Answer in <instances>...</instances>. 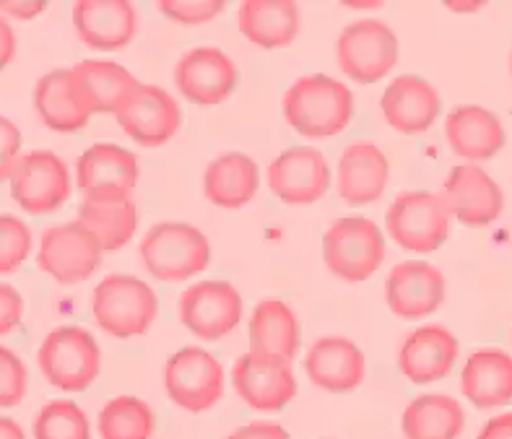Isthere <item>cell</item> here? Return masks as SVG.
I'll use <instances>...</instances> for the list:
<instances>
[{"mask_svg":"<svg viewBox=\"0 0 512 439\" xmlns=\"http://www.w3.org/2000/svg\"><path fill=\"white\" fill-rule=\"evenodd\" d=\"M305 372L315 388L328 393H351L367 375L364 351L346 336H323L305 356Z\"/></svg>","mask_w":512,"mask_h":439,"instance_id":"7402d4cb","label":"cell"},{"mask_svg":"<svg viewBox=\"0 0 512 439\" xmlns=\"http://www.w3.org/2000/svg\"><path fill=\"white\" fill-rule=\"evenodd\" d=\"M232 385L247 406L263 414L281 411L297 395L292 362H286L281 356L258 354V351L237 356L232 367Z\"/></svg>","mask_w":512,"mask_h":439,"instance_id":"8fae6325","label":"cell"},{"mask_svg":"<svg viewBox=\"0 0 512 439\" xmlns=\"http://www.w3.org/2000/svg\"><path fill=\"white\" fill-rule=\"evenodd\" d=\"M73 26L91 50H123L138 32V11L128 0H78Z\"/></svg>","mask_w":512,"mask_h":439,"instance_id":"ffe728a7","label":"cell"},{"mask_svg":"<svg viewBox=\"0 0 512 439\" xmlns=\"http://www.w3.org/2000/svg\"><path fill=\"white\" fill-rule=\"evenodd\" d=\"M390 164L383 149L372 141H354L338 159V195L349 206L375 203L388 188Z\"/></svg>","mask_w":512,"mask_h":439,"instance_id":"603a6c76","label":"cell"},{"mask_svg":"<svg viewBox=\"0 0 512 439\" xmlns=\"http://www.w3.org/2000/svg\"><path fill=\"white\" fill-rule=\"evenodd\" d=\"M164 388L175 406L203 414L224 398V367L206 349L185 346L164 364Z\"/></svg>","mask_w":512,"mask_h":439,"instance_id":"9c48e42d","label":"cell"},{"mask_svg":"<svg viewBox=\"0 0 512 439\" xmlns=\"http://www.w3.org/2000/svg\"><path fill=\"white\" fill-rule=\"evenodd\" d=\"M450 11H479L481 3H448Z\"/></svg>","mask_w":512,"mask_h":439,"instance_id":"f6af8a7d","label":"cell"},{"mask_svg":"<svg viewBox=\"0 0 512 439\" xmlns=\"http://www.w3.org/2000/svg\"><path fill=\"white\" fill-rule=\"evenodd\" d=\"M29 372L16 351L0 346V408H13L24 401Z\"/></svg>","mask_w":512,"mask_h":439,"instance_id":"d590c367","label":"cell"},{"mask_svg":"<svg viewBox=\"0 0 512 439\" xmlns=\"http://www.w3.org/2000/svg\"><path fill=\"white\" fill-rule=\"evenodd\" d=\"M182 325L201 341H221L242 320V294L229 281H201L180 294Z\"/></svg>","mask_w":512,"mask_h":439,"instance_id":"7c38bea8","label":"cell"},{"mask_svg":"<svg viewBox=\"0 0 512 439\" xmlns=\"http://www.w3.org/2000/svg\"><path fill=\"white\" fill-rule=\"evenodd\" d=\"M32 229L19 216L0 214V276H11L32 252Z\"/></svg>","mask_w":512,"mask_h":439,"instance_id":"e575fe53","label":"cell"},{"mask_svg":"<svg viewBox=\"0 0 512 439\" xmlns=\"http://www.w3.org/2000/svg\"><path fill=\"white\" fill-rule=\"evenodd\" d=\"M260 188V169L247 154L229 151L216 156L203 172V193L214 206L237 211L253 201Z\"/></svg>","mask_w":512,"mask_h":439,"instance_id":"4316f807","label":"cell"},{"mask_svg":"<svg viewBox=\"0 0 512 439\" xmlns=\"http://www.w3.org/2000/svg\"><path fill=\"white\" fill-rule=\"evenodd\" d=\"M338 68L362 86L383 81L398 65V37L385 21H354L338 34Z\"/></svg>","mask_w":512,"mask_h":439,"instance_id":"8992f818","label":"cell"},{"mask_svg":"<svg viewBox=\"0 0 512 439\" xmlns=\"http://www.w3.org/2000/svg\"><path fill=\"white\" fill-rule=\"evenodd\" d=\"M286 123L307 138H331L354 117V94L336 78L310 73L297 78L284 94Z\"/></svg>","mask_w":512,"mask_h":439,"instance_id":"6da1fadb","label":"cell"},{"mask_svg":"<svg viewBox=\"0 0 512 439\" xmlns=\"http://www.w3.org/2000/svg\"><path fill=\"white\" fill-rule=\"evenodd\" d=\"M380 110L390 128L403 136H419V133H427L440 117L442 97L427 78L406 73L385 86Z\"/></svg>","mask_w":512,"mask_h":439,"instance_id":"ac0fdd59","label":"cell"},{"mask_svg":"<svg viewBox=\"0 0 512 439\" xmlns=\"http://www.w3.org/2000/svg\"><path fill=\"white\" fill-rule=\"evenodd\" d=\"M458 359V338L445 325H422L403 338L398 349V369L414 385L445 380Z\"/></svg>","mask_w":512,"mask_h":439,"instance_id":"d6986e66","label":"cell"},{"mask_svg":"<svg viewBox=\"0 0 512 439\" xmlns=\"http://www.w3.org/2000/svg\"><path fill=\"white\" fill-rule=\"evenodd\" d=\"M268 188L292 206H310L331 188L328 159L312 146H294L279 154L268 167Z\"/></svg>","mask_w":512,"mask_h":439,"instance_id":"9a60e30c","label":"cell"},{"mask_svg":"<svg viewBox=\"0 0 512 439\" xmlns=\"http://www.w3.org/2000/svg\"><path fill=\"white\" fill-rule=\"evenodd\" d=\"M32 434L34 439H91V427L81 406L73 401H50L34 416Z\"/></svg>","mask_w":512,"mask_h":439,"instance_id":"836d02e7","label":"cell"},{"mask_svg":"<svg viewBox=\"0 0 512 439\" xmlns=\"http://www.w3.org/2000/svg\"><path fill=\"white\" fill-rule=\"evenodd\" d=\"M476 439H512V411L489 419Z\"/></svg>","mask_w":512,"mask_h":439,"instance_id":"b9f144b4","label":"cell"},{"mask_svg":"<svg viewBox=\"0 0 512 439\" xmlns=\"http://www.w3.org/2000/svg\"><path fill=\"white\" fill-rule=\"evenodd\" d=\"M37 364L52 388L65 393H84L102 372V351L89 330L63 325L42 341Z\"/></svg>","mask_w":512,"mask_h":439,"instance_id":"277c9868","label":"cell"},{"mask_svg":"<svg viewBox=\"0 0 512 439\" xmlns=\"http://www.w3.org/2000/svg\"><path fill=\"white\" fill-rule=\"evenodd\" d=\"M445 138L453 154L471 159V162H484L505 149V128L502 120L487 107L479 104H461L445 117Z\"/></svg>","mask_w":512,"mask_h":439,"instance_id":"cb8c5ba5","label":"cell"},{"mask_svg":"<svg viewBox=\"0 0 512 439\" xmlns=\"http://www.w3.org/2000/svg\"><path fill=\"white\" fill-rule=\"evenodd\" d=\"M385 229L406 252H435L450 234V211L442 195L427 190H409L390 203Z\"/></svg>","mask_w":512,"mask_h":439,"instance_id":"52a82bcc","label":"cell"},{"mask_svg":"<svg viewBox=\"0 0 512 439\" xmlns=\"http://www.w3.org/2000/svg\"><path fill=\"white\" fill-rule=\"evenodd\" d=\"M247 336H250V351L281 356L286 362H292L299 351L302 328L289 304L281 299H263L253 310Z\"/></svg>","mask_w":512,"mask_h":439,"instance_id":"4dcf8cb0","label":"cell"},{"mask_svg":"<svg viewBox=\"0 0 512 439\" xmlns=\"http://www.w3.org/2000/svg\"><path fill=\"white\" fill-rule=\"evenodd\" d=\"M510 71H512V58H510Z\"/></svg>","mask_w":512,"mask_h":439,"instance_id":"bcb514c9","label":"cell"},{"mask_svg":"<svg viewBox=\"0 0 512 439\" xmlns=\"http://www.w3.org/2000/svg\"><path fill=\"white\" fill-rule=\"evenodd\" d=\"M71 81L78 99L91 115H115L130 91L141 81L112 60H81L71 68Z\"/></svg>","mask_w":512,"mask_h":439,"instance_id":"d4e9b609","label":"cell"},{"mask_svg":"<svg viewBox=\"0 0 512 439\" xmlns=\"http://www.w3.org/2000/svg\"><path fill=\"white\" fill-rule=\"evenodd\" d=\"M175 86L195 107H216L232 97L240 73L227 52L219 47H193L177 60Z\"/></svg>","mask_w":512,"mask_h":439,"instance_id":"5bb4252c","label":"cell"},{"mask_svg":"<svg viewBox=\"0 0 512 439\" xmlns=\"http://www.w3.org/2000/svg\"><path fill=\"white\" fill-rule=\"evenodd\" d=\"M13 55H16V32L6 16H0V71L11 63Z\"/></svg>","mask_w":512,"mask_h":439,"instance_id":"7bdbcfd3","label":"cell"},{"mask_svg":"<svg viewBox=\"0 0 512 439\" xmlns=\"http://www.w3.org/2000/svg\"><path fill=\"white\" fill-rule=\"evenodd\" d=\"M91 315L107 336L128 341L149 333L159 315V299L141 278L112 273L91 294Z\"/></svg>","mask_w":512,"mask_h":439,"instance_id":"7a4b0ae2","label":"cell"},{"mask_svg":"<svg viewBox=\"0 0 512 439\" xmlns=\"http://www.w3.org/2000/svg\"><path fill=\"white\" fill-rule=\"evenodd\" d=\"M383 229L364 216L336 219L323 234V260L333 276L359 284L380 271L385 260Z\"/></svg>","mask_w":512,"mask_h":439,"instance_id":"5b68a950","label":"cell"},{"mask_svg":"<svg viewBox=\"0 0 512 439\" xmlns=\"http://www.w3.org/2000/svg\"><path fill=\"white\" fill-rule=\"evenodd\" d=\"M461 390L476 408H500L512 401V356L500 349H479L466 359Z\"/></svg>","mask_w":512,"mask_h":439,"instance_id":"83f0119b","label":"cell"},{"mask_svg":"<svg viewBox=\"0 0 512 439\" xmlns=\"http://www.w3.org/2000/svg\"><path fill=\"white\" fill-rule=\"evenodd\" d=\"M224 439H292L289 432L273 421H255V424H245V427L234 429L229 437Z\"/></svg>","mask_w":512,"mask_h":439,"instance_id":"ab89813d","label":"cell"},{"mask_svg":"<svg viewBox=\"0 0 512 439\" xmlns=\"http://www.w3.org/2000/svg\"><path fill=\"white\" fill-rule=\"evenodd\" d=\"M21 159V130L0 115V182L11 180L16 162Z\"/></svg>","mask_w":512,"mask_h":439,"instance_id":"74e56055","label":"cell"},{"mask_svg":"<svg viewBox=\"0 0 512 439\" xmlns=\"http://www.w3.org/2000/svg\"><path fill=\"white\" fill-rule=\"evenodd\" d=\"M76 182L84 195H130L138 182V156L117 143H94L78 156Z\"/></svg>","mask_w":512,"mask_h":439,"instance_id":"44dd1931","label":"cell"},{"mask_svg":"<svg viewBox=\"0 0 512 439\" xmlns=\"http://www.w3.org/2000/svg\"><path fill=\"white\" fill-rule=\"evenodd\" d=\"M42 0H32V3H21V0H0V13H6L11 19H34L45 11Z\"/></svg>","mask_w":512,"mask_h":439,"instance_id":"60d3db41","label":"cell"},{"mask_svg":"<svg viewBox=\"0 0 512 439\" xmlns=\"http://www.w3.org/2000/svg\"><path fill=\"white\" fill-rule=\"evenodd\" d=\"M24 320V299L11 284H0V336H8Z\"/></svg>","mask_w":512,"mask_h":439,"instance_id":"f35d334b","label":"cell"},{"mask_svg":"<svg viewBox=\"0 0 512 439\" xmlns=\"http://www.w3.org/2000/svg\"><path fill=\"white\" fill-rule=\"evenodd\" d=\"M0 439H26V434L19 421L0 416Z\"/></svg>","mask_w":512,"mask_h":439,"instance_id":"ee69618b","label":"cell"},{"mask_svg":"<svg viewBox=\"0 0 512 439\" xmlns=\"http://www.w3.org/2000/svg\"><path fill=\"white\" fill-rule=\"evenodd\" d=\"M34 107L39 120L55 133H78L91 117L73 89L71 68H55L39 78L34 86Z\"/></svg>","mask_w":512,"mask_h":439,"instance_id":"f1b7e54d","label":"cell"},{"mask_svg":"<svg viewBox=\"0 0 512 439\" xmlns=\"http://www.w3.org/2000/svg\"><path fill=\"white\" fill-rule=\"evenodd\" d=\"M97 429L102 439H151L156 419L146 401L136 395H117L99 411Z\"/></svg>","mask_w":512,"mask_h":439,"instance_id":"d6a6232c","label":"cell"},{"mask_svg":"<svg viewBox=\"0 0 512 439\" xmlns=\"http://www.w3.org/2000/svg\"><path fill=\"white\" fill-rule=\"evenodd\" d=\"M442 201L450 216H455L463 226L492 224L500 219L505 208L502 188L487 175V169L476 164H458L450 169L442 188Z\"/></svg>","mask_w":512,"mask_h":439,"instance_id":"e0dca14e","label":"cell"},{"mask_svg":"<svg viewBox=\"0 0 512 439\" xmlns=\"http://www.w3.org/2000/svg\"><path fill=\"white\" fill-rule=\"evenodd\" d=\"M445 276L427 260H403L393 265L385 281V299L390 312L401 320H422L440 310L445 302Z\"/></svg>","mask_w":512,"mask_h":439,"instance_id":"2e32d148","label":"cell"},{"mask_svg":"<svg viewBox=\"0 0 512 439\" xmlns=\"http://www.w3.org/2000/svg\"><path fill=\"white\" fill-rule=\"evenodd\" d=\"M78 221L99 239L104 252H117L136 234L138 208L130 195H117V198L84 195L78 206Z\"/></svg>","mask_w":512,"mask_h":439,"instance_id":"f546056e","label":"cell"},{"mask_svg":"<svg viewBox=\"0 0 512 439\" xmlns=\"http://www.w3.org/2000/svg\"><path fill=\"white\" fill-rule=\"evenodd\" d=\"M156 8L182 26H201L224 11L221 0H159Z\"/></svg>","mask_w":512,"mask_h":439,"instance_id":"8d00e7d4","label":"cell"},{"mask_svg":"<svg viewBox=\"0 0 512 439\" xmlns=\"http://www.w3.org/2000/svg\"><path fill=\"white\" fill-rule=\"evenodd\" d=\"M302 13L292 0H245L237 8V26L253 45L281 50L297 39Z\"/></svg>","mask_w":512,"mask_h":439,"instance_id":"484cf974","label":"cell"},{"mask_svg":"<svg viewBox=\"0 0 512 439\" xmlns=\"http://www.w3.org/2000/svg\"><path fill=\"white\" fill-rule=\"evenodd\" d=\"M11 198L29 216L55 214L71 198V172L58 154L34 149L21 154L11 175Z\"/></svg>","mask_w":512,"mask_h":439,"instance_id":"ba28073f","label":"cell"},{"mask_svg":"<svg viewBox=\"0 0 512 439\" xmlns=\"http://www.w3.org/2000/svg\"><path fill=\"white\" fill-rule=\"evenodd\" d=\"M115 117L125 136L149 149L167 143L182 125L180 104L167 89L154 84H138L117 107Z\"/></svg>","mask_w":512,"mask_h":439,"instance_id":"4fadbf2b","label":"cell"},{"mask_svg":"<svg viewBox=\"0 0 512 439\" xmlns=\"http://www.w3.org/2000/svg\"><path fill=\"white\" fill-rule=\"evenodd\" d=\"M104 250L99 239L81 221H65L42 232L37 252L39 271L58 284H81L102 265Z\"/></svg>","mask_w":512,"mask_h":439,"instance_id":"30bf717a","label":"cell"},{"mask_svg":"<svg viewBox=\"0 0 512 439\" xmlns=\"http://www.w3.org/2000/svg\"><path fill=\"white\" fill-rule=\"evenodd\" d=\"M141 260L146 271L164 284H180L211 263V242L206 234L185 221H162L141 239Z\"/></svg>","mask_w":512,"mask_h":439,"instance_id":"3957f363","label":"cell"},{"mask_svg":"<svg viewBox=\"0 0 512 439\" xmlns=\"http://www.w3.org/2000/svg\"><path fill=\"white\" fill-rule=\"evenodd\" d=\"M466 427L463 406L450 395H419L406 406L401 419L406 439H458Z\"/></svg>","mask_w":512,"mask_h":439,"instance_id":"1f68e13d","label":"cell"}]
</instances>
